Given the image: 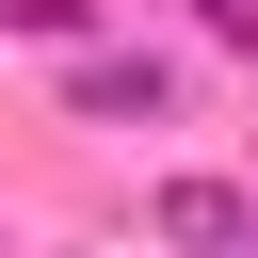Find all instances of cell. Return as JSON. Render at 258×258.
<instances>
[{
    "instance_id": "cell-2",
    "label": "cell",
    "mask_w": 258,
    "mask_h": 258,
    "mask_svg": "<svg viewBox=\"0 0 258 258\" xmlns=\"http://www.w3.org/2000/svg\"><path fill=\"white\" fill-rule=\"evenodd\" d=\"M161 226H177V242H242V194H210V177H177V194H161Z\"/></svg>"
},
{
    "instance_id": "cell-3",
    "label": "cell",
    "mask_w": 258,
    "mask_h": 258,
    "mask_svg": "<svg viewBox=\"0 0 258 258\" xmlns=\"http://www.w3.org/2000/svg\"><path fill=\"white\" fill-rule=\"evenodd\" d=\"M0 16H16V32H48V48H64V32H81V16H97V0H0Z\"/></svg>"
},
{
    "instance_id": "cell-1",
    "label": "cell",
    "mask_w": 258,
    "mask_h": 258,
    "mask_svg": "<svg viewBox=\"0 0 258 258\" xmlns=\"http://www.w3.org/2000/svg\"><path fill=\"white\" fill-rule=\"evenodd\" d=\"M161 97H177L161 64H81V113H161Z\"/></svg>"
}]
</instances>
